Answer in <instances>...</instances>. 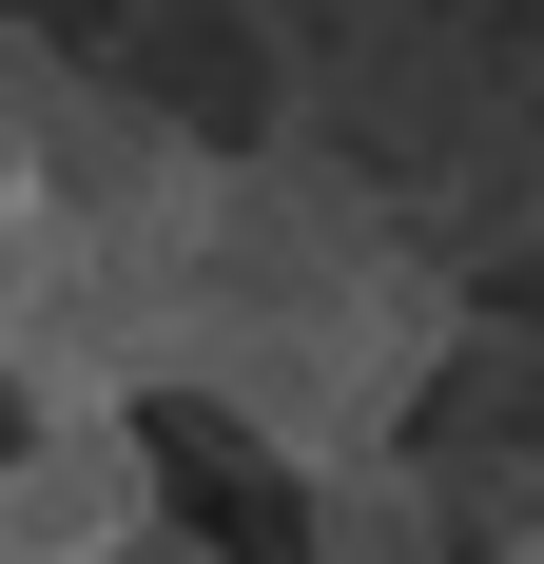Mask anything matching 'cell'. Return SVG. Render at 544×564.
I'll return each instance as SVG.
<instances>
[{"label":"cell","instance_id":"1","mask_svg":"<svg viewBox=\"0 0 544 564\" xmlns=\"http://www.w3.org/2000/svg\"><path fill=\"white\" fill-rule=\"evenodd\" d=\"M137 350H156V409H215L233 448L370 467L447 370V273L330 156H156V195H137Z\"/></svg>","mask_w":544,"mask_h":564},{"label":"cell","instance_id":"2","mask_svg":"<svg viewBox=\"0 0 544 564\" xmlns=\"http://www.w3.org/2000/svg\"><path fill=\"white\" fill-rule=\"evenodd\" d=\"M137 545H156L137 409H0V564H137Z\"/></svg>","mask_w":544,"mask_h":564},{"label":"cell","instance_id":"3","mask_svg":"<svg viewBox=\"0 0 544 564\" xmlns=\"http://www.w3.org/2000/svg\"><path fill=\"white\" fill-rule=\"evenodd\" d=\"M487 564H544V545H487Z\"/></svg>","mask_w":544,"mask_h":564}]
</instances>
